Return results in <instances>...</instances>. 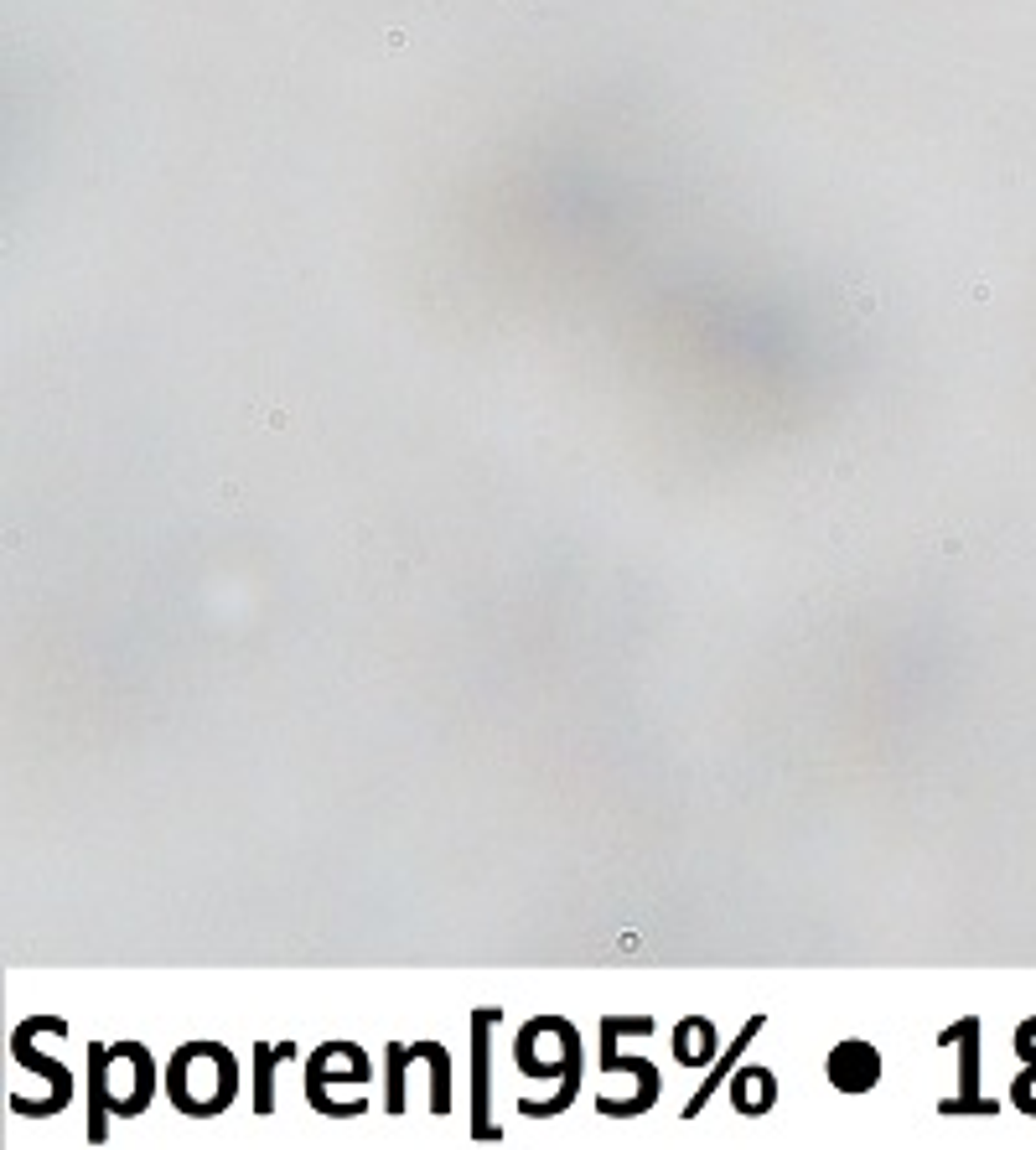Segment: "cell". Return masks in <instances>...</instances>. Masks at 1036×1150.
<instances>
[{
	"instance_id": "6da1fadb",
	"label": "cell",
	"mask_w": 1036,
	"mask_h": 1150,
	"mask_svg": "<svg viewBox=\"0 0 1036 1150\" xmlns=\"http://www.w3.org/2000/svg\"><path fill=\"white\" fill-rule=\"evenodd\" d=\"M829 1083L839 1093H870L881 1083V1052L870 1042H839L829 1052Z\"/></svg>"
},
{
	"instance_id": "7a4b0ae2",
	"label": "cell",
	"mask_w": 1036,
	"mask_h": 1150,
	"mask_svg": "<svg viewBox=\"0 0 1036 1150\" xmlns=\"http://www.w3.org/2000/svg\"><path fill=\"white\" fill-rule=\"evenodd\" d=\"M943 1036H948V1042H959V1047H964V1068H959L964 1099L943 1104V1110H948V1114H959V1110H979V1114H990L995 1104H990V1099H979V1093H974V1036H979V1027H974V1021H959V1027H948Z\"/></svg>"
},
{
	"instance_id": "3957f363",
	"label": "cell",
	"mask_w": 1036,
	"mask_h": 1150,
	"mask_svg": "<svg viewBox=\"0 0 1036 1150\" xmlns=\"http://www.w3.org/2000/svg\"><path fill=\"white\" fill-rule=\"evenodd\" d=\"M772 1073H762V1068H752V1073H741L736 1078V1104L746 1114H762V1110H772Z\"/></svg>"
},
{
	"instance_id": "277c9868",
	"label": "cell",
	"mask_w": 1036,
	"mask_h": 1150,
	"mask_svg": "<svg viewBox=\"0 0 1036 1150\" xmlns=\"http://www.w3.org/2000/svg\"><path fill=\"white\" fill-rule=\"evenodd\" d=\"M704 1031H710V1027H704V1021H695V1027H689V1047H684V1042H674L679 1062H704V1057H710V1042H700Z\"/></svg>"
}]
</instances>
